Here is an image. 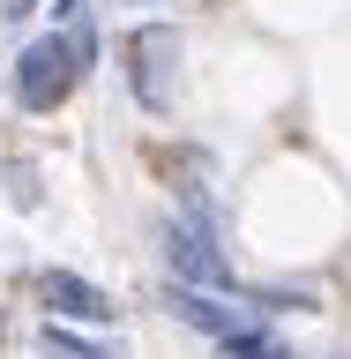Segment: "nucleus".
I'll return each mask as SVG.
<instances>
[{
    "mask_svg": "<svg viewBox=\"0 0 351 359\" xmlns=\"http://www.w3.org/2000/svg\"><path fill=\"white\" fill-rule=\"evenodd\" d=\"M83 53H75V38L67 30H38V38L15 45V67H8V97H15L30 120H53V112L83 90Z\"/></svg>",
    "mask_w": 351,
    "mask_h": 359,
    "instance_id": "nucleus-1",
    "label": "nucleus"
},
{
    "mask_svg": "<svg viewBox=\"0 0 351 359\" xmlns=\"http://www.w3.org/2000/svg\"><path fill=\"white\" fill-rule=\"evenodd\" d=\"M120 60H128V97L150 120H165L179 97V60H187V38H179V22L150 15V22H135L128 45H120Z\"/></svg>",
    "mask_w": 351,
    "mask_h": 359,
    "instance_id": "nucleus-2",
    "label": "nucleus"
},
{
    "mask_svg": "<svg viewBox=\"0 0 351 359\" xmlns=\"http://www.w3.org/2000/svg\"><path fill=\"white\" fill-rule=\"evenodd\" d=\"M165 269L172 285H202V292H232L240 299V277H232V255L217 247V232H202L195 217H165Z\"/></svg>",
    "mask_w": 351,
    "mask_h": 359,
    "instance_id": "nucleus-3",
    "label": "nucleus"
},
{
    "mask_svg": "<svg viewBox=\"0 0 351 359\" xmlns=\"http://www.w3.org/2000/svg\"><path fill=\"white\" fill-rule=\"evenodd\" d=\"M38 299H45V314L53 322H75V330H105L112 314V292L105 285H90L83 269H38Z\"/></svg>",
    "mask_w": 351,
    "mask_h": 359,
    "instance_id": "nucleus-4",
    "label": "nucleus"
},
{
    "mask_svg": "<svg viewBox=\"0 0 351 359\" xmlns=\"http://www.w3.org/2000/svg\"><path fill=\"white\" fill-rule=\"evenodd\" d=\"M232 292H202V285H165V314H179L187 330H202L209 344H224V337H240L254 314H240V307H224Z\"/></svg>",
    "mask_w": 351,
    "mask_h": 359,
    "instance_id": "nucleus-5",
    "label": "nucleus"
},
{
    "mask_svg": "<svg viewBox=\"0 0 351 359\" xmlns=\"http://www.w3.org/2000/svg\"><path fill=\"white\" fill-rule=\"evenodd\" d=\"M38 352H45V359H112L97 337H83L75 322H53V314L38 322Z\"/></svg>",
    "mask_w": 351,
    "mask_h": 359,
    "instance_id": "nucleus-6",
    "label": "nucleus"
},
{
    "mask_svg": "<svg viewBox=\"0 0 351 359\" xmlns=\"http://www.w3.org/2000/svg\"><path fill=\"white\" fill-rule=\"evenodd\" d=\"M217 352H224V359H291V344H284L277 330H262V322H247L240 337H224Z\"/></svg>",
    "mask_w": 351,
    "mask_h": 359,
    "instance_id": "nucleus-7",
    "label": "nucleus"
},
{
    "mask_svg": "<svg viewBox=\"0 0 351 359\" xmlns=\"http://www.w3.org/2000/svg\"><path fill=\"white\" fill-rule=\"evenodd\" d=\"M240 299H247V307H262V314H307L314 307V292H284V285H247Z\"/></svg>",
    "mask_w": 351,
    "mask_h": 359,
    "instance_id": "nucleus-8",
    "label": "nucleus"
},
{
    "mask_svg": "<svg viewBox=\"0 0 351 359\" xmlns=\"http://www.w3.org/2000/svg\"><path fill=\"white\" fill-rule=\"evenodd\" d=\"M8 180H15V210H38V172L30 165H8Z\"/></svg>",
    "mask_w": 351,
    "mask_h": 359,
    "instance_id": "nucleus-9",
    "label": "nucleus"
},
{
    "mask_svg": "<svg viewBox=\"0 0 351 359\" xmlns=\"http://www.w3.org/2000/svg\"><path fill=\"white\" fill-rule=\"evenodd\" d=\"M83 15H90L83 0H53V30H67V22H83Z\"/></svg>",
    "mask_w": 351,
    "mask_h": 359,
    "instance_id": "nucleus-10",
    "label": "nucleus"
},
{
    "mask_svg": "<svg viewBox=\"0 0 351 359\" xmlns=\"http://www.w3.org/2000/svg\"><path fill=\"white\" fill-rule=\"evenodd\" d=\"M0 15H8V22H30V15H38V0H8Z\"/></svg>",
    "mask_w": 351,
    "mask_h": 359,
    "instance_id": "nucleus-11",
    "label": "nucleus"
},
{
    "mask_svg": "<svg viewBox=\"0 0 351 359\" xmlns=\"http://www.w3.org/2000/svg\"><path fill=\"white\" fill-rule=\"evenodd\" d=\"M120 8H157V0H120Z\"/></svg>",
    "mask_w": 351,
    "mask_h": 359,
    "instance_id": "nucleus-12",
    "label": "nucleus"
}]
</instances>
